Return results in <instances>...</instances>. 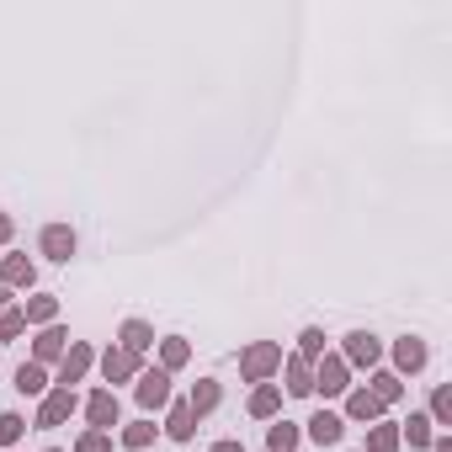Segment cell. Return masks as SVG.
Wrapping results in <instances>:
<instances>
[{
	"instance_id": "6da1fadb",
	"label": "cell",
	"mask_w": 452,
	"mask_h": 452,
	"mask_svg": "<svg viewBox=\"0 0 452 452\" xmlns=\"http://www.w3.org/2000/svg\"><path fill=\"white\" fill-rule=\"evenodd\" d=\"M314 437H319V442H335V437H341V421H330V415H319V421H314Z\"/></svg>"
},
{
	"instance_id": "7a4b0ae2",
	"label": "cell",
	"mask_w": 452,
	"mask_h": 452,
	"mask_svg": "<svg viewBox=\"0 0 452 452\" xmlns=\"http://www.w3.org/2000/svg\"><path fill=\"white\" fill-rule=\"evenodd\" d=\"M144 399H150V405H154V399H166V383H160V378H150V383H144Z\"/></svg>"
}]
</instances>
